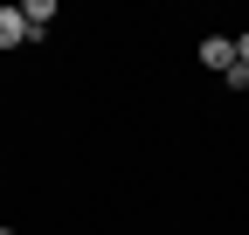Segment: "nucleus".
Listing matches in <instances>:
<instances>
[{"mask_svg": "<svg viewBox=\"0 0 249 235\" xmlns=\"http://www.w3.org/2000/svg\"><path fill=\"white\" fill-rule=\"evenodd\" d=\"M0 235H14V228H7V221H0Z\"/></svg>", "mask_w": 249, "mask_h": 235, "instance_id": "6", "label": "nucleus"}, {"mask_svg": "<svg viewBox=\"0 0 249 235\" xmlns=\"http://www.w3.org/2000/svg\"><path fill=\"white\" fill-rule=\"evenodd\" d=\"M201 69H214V76H229L235 63H242V55H235V35H201Z\"/></svg>", "mask_w": 249, "mask_h": 235, "instance_id": "1", "label": "nucleus"}, {"mask_svg": "<svg viewBox=\"0 0 249 235\" xmlns=\"http://www.w3.org/2000/svg\"><path fill=\"white\" fill-rule=\"evenodd\" d=\"M21 42H35V35H28V14L14 0V7H0V49H21Z\"/></svg>", "mask_w": 249, "mask_h": 235, "instance_id": "2", "label": "nucleus"}, {"mask_svg": "<svg viewBox=\"0 0 249 235\" xmlns=\"http://www.w3.org/2000/svg\"><path fill=\"white\" fill-rule=\"evenodd\" d=\"M235 55H242V63H249V28H242V35H235Z\"/></svg>", "mask_w": 249, "mask_h": 235, "instance_id": "5", "label": "nucleus"}, {"mask_svg": "<svg viewBox=\"0 0 249 235\" xmlns=\"http://www.w3.org/2000/svg\"><path fill=\"white\" fill-rule=\"evenodd\" d=\"M222 83H229V90H249V63H235V69H229Z\"/></svg>", "mask_w": 249, "mask_h": 235, "instance_id": "4", "label": "nucleus"}, {"mask_svg": "<svg viewBox=\"0 0 249 235\" xmlns=\"http://www.w3.org/2000/svg\"><path fill=\"white\" fill-rule=\"evenodd\" d=\"M21 14H28V35H49V21H55V0H21Z\"/></svg>", "mask_w": 249, "mask_h": 235, "instance_id": "3", "label": "nucleus"}]
</instances>
